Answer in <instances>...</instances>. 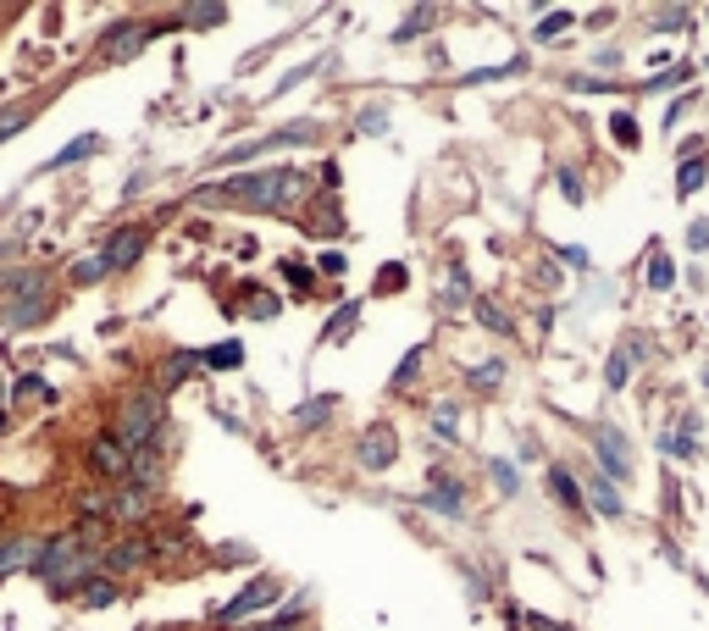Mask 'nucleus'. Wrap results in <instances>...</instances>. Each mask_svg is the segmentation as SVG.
Wrapping results in <instances>:
<instances>
[{"instance_id":"f257e3e1","label":"nucleus","mask_w":709,"mask_h":631,"mask_svg":"<svg viewBox=\"0 0 709 631\" xmlns=\"http://www.w3.org/2000/svg\"><path fill=\"white\" fill-rule=\"evenodd\" d=\"M300 189H305V178L294 167H277V172H255V178L222 183V194H228V200H239V205H250V211H277V205H289Z\"/></svg>"},{"instance_id":"f03ea898","label":"nucleus","mask_w":709,"mask_h":631,"mask_svg":"<svg viewBox=\"0 0 709 631\" xmlns=\"http://www.w3.org/2000/svg\"><path fill=\"white\" fill-rule=\"evenodd\" d=\"M45 272H17L12 283H6V322L12 327H28L45 316Z\"/></svg>"},{"instance_id":"7ed1b4c3","label":"nucleus","mask_w":709,"mask_h":631,"mask_svg":"<svg viewBox=\"0 0 709 631\" xmlns=\"http://www.w3.org/2000/svg\"><path fill=\"white\" fill-rule=\"evenodd\" d=\"M156 421H161V399L156 393H133L128 405H122V421H117V443L128 449V443H150V432H156Z\"/></svg>"},{"instance_id":"20e7f679","label":"nucleus","mask_w":709,"mask_h":631,"mask_svg":"<svg viewBox=\"0 0 709 631\" xmlns=\"http://www.w3.org/2000/svg\"><path fill=\"white\" fill-rule=\"evenodd\" d=\"M150 34H156L150 23H117L106 39H100V56H106V61H128V56H139V50H145Z\"/></svg>"},{"instance_id":"39448f33","label":"nucleus","mask_w":709,"mask_h":631,"mask_svg":"<svg viewBox=\"0 0 709 631\" xmlns=\"http://www.w3.org/2000/svg\"><path fill=\"white\" fill-rule=\"evenodd\" d=\"M89 471H95L100 482H122L128 477V449H122L117 438H95L89 443Z\"/></svg>"},{"instance_id":"423d86ee","label":"nucleus","mask_w":709,"mask_h":631,"mask_svg":"<svg viewBox=\"0 0 709 631\" xmlns=\"http://www.w3.org/2000/svg\"><path fill=\"white\" fill-rule=\"evenodd\" d=\"M272 598H277V582H266V576H261V582H250L239 598H233V604H222L217 620H244V615H255L261 604H272Z\"/></svg>"},{"instance_id":"0eeeda50","label":"nucleus","mask_w":709,"mask_h":631,"mask_svg":"<svg viewBox=\"0 0 709 631\" xmlns=\"http://www.w3.org/2000/svg\"><path fill=\"white\" fill-rule=\"evenodd\" d=\"M145 560H150L145 537H128V543H117V548H106V554H100V565H106V571H133V565H145Z\"/></svg>"},{"instance_id":"6e6552de","label":"nucleus","mask_w":709,"mask_h":631,"mask_svg":"<svg viewBox=\"0 0 709 631\" xmlns=\"http://www.w3.org/2000/svg\"><path fill=\"white\" fill-rule=\"evenodd\" d=\"M388 460H394V432H388V427H372V432L361 438V465H366V471H383Z\"/></svg>"},{"instance_id":"1a4fd4ad","label":"nucleus","mask_w":709,"mask_h":631,"mask_svg":"<svg viewBox=\"0 0 709 631\" xmlns=\"http://www.w3.org/2000/svg\"><path fill=\"white\" fill-rule=\"evenodd\" d=\"M593 443H599V454H604V471H610V482H626V477H632V465H626V443L615 438L610 427H599V438H593Z\"/></svg>"},{"instance_id":"9d476101","label":"nucleus","mask_w":709,"mask_h":631,"mask_svg":"<svg viewBox=\"0 0 709 631\" xmlns=\"http://www.w3.org/2000/svg\"><path fill=\"white\" fill-rule=\"evenodd\" d=\"M139 250H145V227H122L100 255H106L111 266H128V261H139Z\"/></svg>"},{"instance_id":"9b49d317","label":"nucleus","mask_w":709,"mask_h":631,"mask_svg":"<svg viewBox=\"0 0 709 631\" xmlns=\"http://www.w3.org/2000/svg\"><path fill=\"white\" fill-rule=\"evenodd\" d=\"M150 499H156L150 488H122V493H117V521H145Z\"/></svg>"},{"instance_id":"f8f14e48","label":"nucleus","mask_w":709,"mask_h":631,"mask_svg":"<svg viewBox=\"0 0 709 631\" xmlns=\"http://www.w3.org/2000/svg\"><path fill=\"white\" fill-rule=\"evenodd\" d=\"M95 150H100V139H95V133H84V139H73L56 161H50V167H73V161H84V155H95Z\"/></svg>"},{"instance_id":"ddd939ff","label":"nucleus","mask_w":709,"mask_h":631,"mask_svg":"<svg viewBox=\"0 0 709 631\" xmlns=\"http://www.w3.org/2000/svg\"><path fill=\"white\" fill-rule=\"evenodd\" d=\"M78 598H84L89 609H100V604H117V587H111V582H84V587H78Z\"/></svg>"},{"instance_id":"4468645a","label":"nucleus","mask_w":709,"mask_h":631,"mask_svg":"<svg viewBox=\"0 0 709 631\" xmlns=\"http://www.w3.org/2000/svg\"><path fill=\"white\" fill-rule=\"evenodd\" d=\"M239 360H244V349H239V344H217V349H205V366H217V371L239 366Z\"/></svg>"},{"instance_id":"2eb2a0df","label":"nucleus","mask_w":709,"mask_h":631,"mask_svg":"<svg viewBox=\"0 0 709 631\" xmlns=\"http://www.w3.org/2000/svg\"><path fill=\"white\" fill-rule=\"evenodd\" d=\"M549 488H554V493H560V499H565V504H571V510H582V493H577V482L565 477V471H549Z\"/></svg>"},{"instance_id":"dca6fc26","label":"nucleus","mask_w":709,"mask_h":631,"mask_svg":"<svg viewBox=\"0 0 709 631\" xmlns=\"http://www.w3.org/2000/svg\"><path fill=\"white\" fill-rule=\"evenodd\" d=\"M593 504H599L604 515H621V493H615L610 482H599V477H593Z\"/></svg>"},{"instance_id":"f3484780","label":"nucleus","mask_w":709,"mask_h":631,"mask_svg":"<svg viewBox=\"0 0 709 631\" xmlns=\"http://www.w3.org/2000/svg\"><path fill=\"white\" fill-rule=\"evenodd\" d=\"M106 272H111V261H106V255H95V261L73 266V283H95V277H106Z\"/></svg>"},{"instance_id":"a211bd4d","label":"nucleus","mask_w":709,"mask_h":631,"mask_svg":"<svg viewBox=\"0 0 709 631\" xmlns=\"http://www.w3.org/2000/svg\"><path fill=\"white\" fill-rule=\"evenodd\" d=\"M194 360H200V355H189V349H183V355H172V360H167V388H178V382L189 377V371H194Z\"/></svg>"},{"instance_id":"6ab92c4d","label":"nucleus","mask_w":709,"mask_h":631,"mask_svg":"<svg viewBox=\"0 0 709 631\" xmlns=\"http://www.w3.org/2000/svg\"><path fill=\"white\" fill-rule=\"evenodd\" d=\"M222 17H228V6H189V12H183V23L200 28V23H222Z\"/></svg>"},{"instance_id":"aec40b11","label":"nucleus","mask_w":709,"mask_h":631,"mask_svg":"<svg viewBox=\"0 0 709 631\" xmlns=\"http://www.w3.org/2000/svg\"><path fill=\"white\" fill-rule=\"evenodd\" d=\"M499 377H505V366H499V360H488V366H477V371H471V388H482V393H488V388H499Z\"/></svg>"},{"instance_id":"412c9836","label":"nucleus","mask_w":709,"mask_h":631,"mask_svg":"<svg viewBox=\"0 0 709 631\" xmlns=\"http://www.w3.org/2000/svg\"><path fill=\"white\" fill-rule=\"evenodd\" d=\"M698 183H704V167H698V161H682V172H676V194H693Z\"/></svg>"},{"instance_id":"4be33fe9","label":"nucleus","mask_w":709,"mask_h":631,"mask_svg":"<svg viewBox=\"0 0 709 631\" xmlns=\"http://www.w3.org/2000/svg\"><path fill=\"white\" fill-rule=\"evenodd\" d=\"M322 416H333V399H316V405H305V410H300V416H294V421H300V427H316V421H322Z\"/></svg>"},{"instance_id":"5701e85b","label":"nucleus","mask_w":709,"mask_h":631,"mask_svg":"<svg viewBox=\"0 0 709 631\" xmlns=\"http://www.w3.org/2000/svg\"><path fill=\"white\" fill-rule=\"evenodd\" d=\"M493 482H499V488H510V493H516V488H521V477H516V465H505V460L493 465Z\"/></svg>"},{"instance_id":"b1692460","label":"nucleus","mask_w":709,"mask_h":631,"mask_svg":"<svg viewBox=\"0 0 709 631\" xmlns=\"http://www.w3.org/2000/svg\"><path fill=\"white\" fill-rule=\"evenodd\" d=\"M416 366H421V349H410V355L399 360V371H394V388H405V382H410V371H416Z\"/></svg>"},{"instance_id":"393cba45","label":"nucleus","mask_w":709,"mask_h":631,"mask_svg":"<svg viewBox=\"0 0 709 631\" xmlns=\"http://www.w3.org/2000/svg\"><path fill=\"white\" fill-rule=\"evenodd\" d=\"M349 327H355V305H344V310H338V322H327V338L349 333Z\"/></svg>"},{"instance_id":"a878e982","label":"nucleus","mask_w":709,"mask_h":631,"mask_svg":"<svg viewBox=\"0 0 709 631\" xmlns=\"http://www.w3.org/2000/svg\"><path fill=\"white\" fill-rule=\"evenodd\" d=\"M571 23V12H554V17H543V28H538V39H554L560 28Z\"/></svg>"},{"instance_id":"bb28decb","label":"nucleus","mask_w":709,"mask_h":631,"mask_svg":"<svg viewBox=\"0 0 709 631\" xmlns=\"http://www.w3.org/2000/svg\"><path fill=\"white\" fill-rule=\"evenodd\" d=\"M626 371H632V360L615 355V360H610V388H626Z\"/></svg>"},{"instance_id":"cd10ccee","label":"nucleus","mask_w":709,"mask_h":631,"mask_svg":"<svg viewBox=\"0 0 709 631\" xmlns=\"http://www.w3.org/2000/svg\"><path fill=\"white\" fill-rule=\"evenodd\" d=\"M649 283H654V288H671V261H654V266H649Z\"/></svg>"},{"instance_id":"c85d7f7f","label":"nucleus","mask_w":709,"mask_h":631,"mask_svg":"<svg viewBox=\"0 0 709 631\" xmlns=\"http://www.w3.org/2000/svg\"><path fill=\"white\" fill-rule=\"evenodd\" d=\"M615 139H621V144H637V128H632V117H626V111L615 117Z\"/></svg>"},{"instance_id":"c756f323","label":"nucleus","mask_w":709,"mask_h":631,"mask_svg":"<svg viewBox=\"0 0 709 631\" xmlns=\"http://www.w3.org/2000/svg\"><path fill=\"white\" fill-rule=\"evenodd\" d=\"M682 23H693V17H687V12H660V28H665V34H676Z\"/></svg>"},{"instance_id":"7c9ffc66","label":"nucleus","mask_w":709,"mask_h":631,"mask_svg":"<svg viewBox=\"0 0 709 631\" xmlns=\"http://www.w3.org/2000/svg\"><path fill=\"white\" fill-rule=\"evenodd\" d=\"M687 244H693V250H709V222H698L693 233H687Z\"/></svg>"},{"instance_id":"2f4dec72","label":"nucleus","mask_w":709,"mask_h":631,"mask_svg":"<svg viewBox=\"0 0 709 631\" xmlns=\"http://www.w3.org/2000/svg\"><path fill=\"white\" fill-rule=\"evenodd\" d=\"M383 128H388L383 111H366V117H361V133H383Z\"/></svg>"}]
</instances>
